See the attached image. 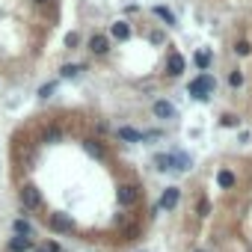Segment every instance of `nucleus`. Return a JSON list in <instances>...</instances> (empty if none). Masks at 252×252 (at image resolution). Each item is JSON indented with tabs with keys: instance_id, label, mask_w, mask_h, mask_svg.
I'll return each mask as SVG.
<instances>
[{
	"instance_id": "nucleus-18",
	"label": "nucleus",
	"mask_w": 252,
	"mask_h": 252,
	"mask_svg": "<svg viewBox=\"0 0 252 252\" xmlns=\"http://www.w3.org/2000/svg\"><path fill=\"white\" fill-rule=\"evenodd\" d=\"M234 54H237V57H249V54H252V42H246V39H240V42L234 45Z\"/></svg>"
},
{
	"instance_id": "nucleus-1",
	"label": "nucleus",
	"mask_w": 252,
	"mask_h": 252,
	"mask_svg": "<svg viewBox=\"0 0 252 252\" xmlns=\"http://www.w3.org/2000/svg\"><path fill=\"white\" fill-rule=\"evenodd\" d=\"M214 92H217V77H214L211 71H199V74L187 83V95L196 98V101H208Z\"/></svg>"
},
{
	"instance_id": "nucleus-4",
	"label": "nucleus",
	"mask_w": 252,
	"mask_h": 252,
	"mask_svg": "<svg viewBox=\"0 0 252 252\" xmlns=\"http://www.w3.org/2000/svg\"><path fill=\"white\" fill-rule=\"evenodd\" d=\"M119 205L122 208H131V205H137V199H140V187L137 184H125V187H119Z\"/></svg>"
},
{
	"instance_id": "nucleus-26",
	"label": "nucleus",
	"mask_w": 252,
	"mask_h": 252,
	"mask_svg": "<svg viewBox=\"0 0 252 252\" xmlns=\"http://www.w3.org/2000/svg\"><path fill=\"white\" fill-rule=\"evenodd\" d=\"M196 252H205V249H196Z\"/></svg>"
},
{
	"instance_id": "nucleus-16",
	"label": "nucleus",
	"mask_w": 252,
	"mask_h": 252,
	"mask_svg": "<svg viewBox=\"0 0 252 252\" xmlns=\"http://www.w3.org/2000/svg\"><path fill=\"white\" fill-rule=\"evenodd\" d=\"M12 231H15V234H24V237H30V234H33V225H30L24 217H18V220L12 222Z\"/></svg>"
},
{
	"instance_id": "nucleus-17",
	"label": "nucleus",
	"mask_w": 252,
	"mask_h": 252,
	"mask_svg": "<svg viewBox=\"0 0 252 252\" xmlns=\"http://www.w3.org/2000/svg\"><path fill=\"white\" fill-rule=\"evenodd\" d=\"M228 86H231V89H240V86H243V71H240V68L228 71Z\"/></svg>"
},
{
	"instance_id": "nucleus-23",
	"label": "nucleus",
	"mask_w": 252,
	"mask_h": 252,
	"mask_svg": "<svg viewBox=\"0 0 252 252\" xmlns=\"http://www.w3.org/2000/svg\"><path fill=\"white\" fill-rule=\"evenodd\" d=\"M208 211H211V202L202 196V199H199V217H208Z\"/></svg>"
},
{
	"instance_id": "nucleus-14",
	"label": "nucleus",
	"mask_w": 252,
	"mask_h": 252,
	"mask_svg": "<svg viewBox=\"0 0 252 252\" xmlns=\"http://www.w3.org/2000/svg\"><path fill=\"white\" fill-rule=\"evenodd\" d=\"M30 249H33V240L24 237V234H15L9 240V252H30Z\"/></svg>"
},
{
	"instance_id": "nucleus-21",
	"label": "nucleus",
	"mask_w": 252,
	"mask_h": 252,
	"mask_svg": "<svg viewBox=\"0 0 252 252\" xmlns=\"http://www.w3.org/2000/svg\"><path fill=\"white\" fill-rule=\"evenodd\" d=\"M86 152H89V155H95V158H104V149H101V143H98V140H89V143H86Z\"/></svg>"
},
{
	"instance_id": "nucleus-8",
	"label": "nucleus",
	"mask_w": 252,
	"mask_h": 252,
	"mask_svg": "<svg viewBox=\"0 0 252 252\" xmlns=\"http://www.w3.org/2000/svg\"><path fill=\"white\" fill-rule=\"evenodd\" d=\"M178 202H181V187H166L163 196H160V208L163 211H175Z\"/></svg>"
},
{
	"instance_id": "nucleus-22",
	"label": "nucleus",
	"mask_w": 252,
	"mask_h": 252,
	"mask_svg": "<svg viewBox=\"0 0 252 252\" xmlns=\"http://www.w3.org/2000/svg\"><path fill=\"white\" fill-rule=\"evenodd\" d=\"M77 45H80V36L77 33H68L65 36V48H77Z\"/></svg>"
},
{
	"instance_id": "nucleus-20",
	"label": "nucleus",
	"mask_w": 252,
	"mask_h": 252,
	"mask_svg": "<svg viewBox=\"0 0 252 252\" xmlns=\"http://www.w3.org/2000/svg\"><path fill=\"white\" fill-rule=\"evenodd\" d=\"M80 71H83V65H63V68H60L63 77H77Z\"/></svg>"
},
{
	"instance_id": "nucleus-5",
	"label": "nucleus",
	"mask_w": 252,
	"mask_h": 252,
	"mask_svg": "<svg viewBox=\"0 0 252 252\" xmlns=\"http://www.w3.org/2000/svg\"><path fill=\"white\" fill-rule=\"evenodd\" d=\"M18 202H21L24 211H36V208L42 205V196L36 193V187H24V190L18 193Z\"/></svg>"
},
{
	"instance_id": "nucleus-19",
	"label": "nucleus",
	"mask_w": 252,
	"mask_h": 252,
	"mask_svg": "<svg viewBox=\"0 0 252 252\" xmlns=\"http://www.w3.org/2000/svg\"><path fill=\"white\" fill-rule=\"evenodd\" d=\"M220 122H222V128H240V119H237L234 113H225Z\"/></svg>"
},
{
	"instance_id": "nucleus-24",
	"label": "nucleus",
	"mask_w": 252,
	"mask_h": 252,
	"mask_svg": "<svg viewBox=\"0 0 252 252\" xmlns=\"http://www.w3.org/2000/svg\"><path fill=\"white\" fill-rule=\"evenodd\" d=\"M51 92H54V83H48V86H42V89H39V95H42V98H48Z\"/></svg>"
},
{
	"instance_id": "nucleus-7",
	"label": "nucleus",
	"mask_w": 252,
	"mask_h": 252,
	"mask_svg": "<svg viewBox=\"0 0 252 252\" xmlns=\"http://www.w3.org/2000/svg\"><path fill=\"white\" fill-rule=\"evenodd\" d=\"M89 51H92L95 57H104V54L110 51V36H104V33H92V36H89Z\"/></svg>"
},
{
	"instance_id": "nucleus-9",
	"label": "nucleus",
	"mask_w": 252,
	"mask_h": 252,
	"mask_svg": "<svg viewBox=\"0 0 252 252\" xmlns=\"http://www.w3.org/2000/svg\"><path fill=\"white\" fill-rule=\"evenodd\" d=\"M152 113H155V119H160V122H166V119H175V107L169 104V101H155V107H152Z\"/></svg>"
},
{
	"instance_id": "nucleus-10",
	"label": "nucleus",
	"mask_w": 252,
	"mask_h": 252,
	"mask_svg": "<svg viewBox=\"0 0 252 252\" xmlns=\"http://www.w3.org/2000/svg\"><path fill=\"white\" fill-rule=\"evenodd\" d=\"M193 65H196L199 71H208V68L214 65V54H211L208 48H202V51H196V54H193Z\"/></svg>"
},
{
	"instance_id": "nucleus-6",
	"label": "nucleus",
	"mask_w": 252,
	"mask_h": 252,
	"mask_svg": "<svg viewBox=\"0 0 252 252\" xmlns=\"http://www.w3.org/2000/svg\"><path fill=\"white\" fill-rule=\"evenodd\" d=\"M48 228L57 231V234H71L74 222H71L68 217H63V214H51V217H48Z\"/></svg>"
},
{
	"instance_id": "nucleus-11",
	"label": "nucleus",
	"mask_w": 252,
	"mask_h": 252,
	"mask_svg": "<svg viewBox=\"0 0 252 252\" xmlns=\"http://www.w3.org/2000/svg\"><path fill=\"white\" fill-rule=\"evenodd\" d=\"M155 166L160 169V172H166V169H178V155H155Z\"/></svg>"
},
{
	"instance_id": "nucleus-2",
	"label": "nucleus",
	"mask_w": 252,
	"mask_h": 252,
	"mask_svg": "<svg viewBox=\"0 0 252 252\" xmlns=\"http://www.w3.org/2000/svg\"><path fill=\"white\" fill-rule=\"evenodd\" d=\"M184 68H187V60H184L178 51H169V54H166V74H169V77H181Z\"/></svg>"
},
{
	"instance_id": "nucleus-12",
	"label": "nucleus",
	"mask_w": 252,
	"mask_h": 252,
	"mask_svg": "<svg viewBox=\"0 0 252 252\" xmlns=\"http://www.w3.org/2000/svg\"><path fill=\"white\" fill-rule=\"evenodd\" d=\"M234 184H237V175H234L231 169H225V166H222V169L217 172V187H220V190H231Z\"/></svg>"
},
{
	"instance_id": "nucleus-15",
	"label": "nucleus",
	"mask_w": 252,
	"mask_h": 252,
	"mask_svg": "<svg viewBox=\"0 0 252 252\" xmlns=\"http://www.w3.org/2000/svg\"><path fill=\"white\" fill-rule=\"evenodd\" d=\"M155 15H158V18H160L166 27H175V24H178L175 12H172V9H166V6H155Z\"/></svg>"
},
{
	"instance_id": "nucleus-13",
	"label": "nucleus",
	"mask_w": 252,
	"mask_h": 252,
	"mask_svg": "<svg viewBox=\"0 0 252 252\" xmlns=\"http://www.w3.org/2000/svg\"><path fill=\"white\" fill-rule=\"evenodd\" d=\"M110 36H113V39H119V42L131 39V24H128V21H116V24L110 27Z\"/></svg>"
},
{
	"instance_id": "nucleus-3",
	"label": "nucleus",
	"mask_w": 252,
	"mask_h": 252,
	"mask_svg": "<svg viewBox=\"0 0 252 252\" xmlns=\"http://www.w3.org/2000/svg\"><path fill=\"white\" fill-rule=\"evenodd\" d=\"M116 137H119L122 143H146V140H149L146 131H137V128H131V125H122V128H116Z\"/></svg>"
},
{
	"instance_id": "nucleus-25",
	"label": "nucleus",
	"mask_w": 252,
	"mask_h": 252,
	"mask_svg": "<svg viewBox=\"0 0 252 252\" xmlns=\"http://www.w3.org/2000/svg\"><path fill=\"white\" fill-rule=\"evenodd\" d=\"M36 3H48V0H36Z\"/></svg>"
}]
</instances>
